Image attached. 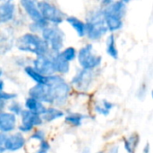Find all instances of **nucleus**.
<instances>
[{
    "label": "nucleus",
    "instance_id": "1",
    "mask_svg": "<svg viewBox=\"0 0 153 153\" xmlns=\"http://www.w3.org/2000/svg\"><path fill=\"white\" fill-rule=\"evenodd\" d=\"M45 84L47 85L52 105L56 107L65 105L70 97L72 88L71 84L67 82L63 75L57 74L48 75Z\"/></svg>",
    "mask_w": 153,
    "mask_h": 153
},
{
    "label": "nucleus",
    "instance_id": "2",
    "mask_svg": "<svg viewBox=\"0 0 153 153\" xmlns=\"http://www.w3.org/2000/svg\"><path fill=\"white\" fill-rule=\"evenodd\" d=\"M14 47L22 53L33 55L35 56L48 55L49 48L40 35L33 32H25L15 39Z\"/></svg>",
    "mask_w": 153,
    "mask_h": 153
},
{
    "label": "nucleus",
    "instance_id": "3",
    "mask_svg": "<svg viewBox=\"0 0 153 153\" xmlns=\"http://www.w3.org/2000/svg\"><path fill=\"white\" fill-rule=\"evenodd\" d=\"M101 10L108 31L114 33L123 29L124 18L127 11L126 3L121 0H114L109 5L101 8Z\"/></svg>",
    "mask_w": 153,
    "mask_h": 153
},
{
    "label": "nucleus",
    "instance_id": "4",
    "mask_svg": "<svg viewBox=\"0 0 153 153\" xmlns=\"http://www.w3.org/2000/svg\"><path fill=\"white\" fill-rule=\"evenodd\" d=\"M84 22L85 37L91 41H98L108 32L101 8L89 11Z\"/></svg>",
    "mask_w": 153,
    "mask_h": 153
},
{
    "label": "nucleus",
    "instance_id": "5",
    "mask_svg": "<svg viewBox=\"0 0 153 153\" xmlns=\"http://www.w3.org/2000/svg\"><path fill=\"white\" fill-rule=\"evenodd\" d=\"M40 36L47 43L50 53H58L65 47V33L57 25H48L41 30Z\"/></svg>",
    "mask_w": 153,
    "mask_h": 153
},
{
    "label": "nucleus",
    "instance_id": "6",
    "mask_svg": "<svg viewBox=\"0 0 153 153\" xmlns=\"http://www.w3.org/2000/svg\"><path fill=\"white\" fill-rule=\"evenodd\" d=\"M76 59L81 68L91 71L98 69L103 61V57L95 52L94 46L91 43H87L77 50Z\"/></svg>",
    "mask_w": 153,
    "mask_h": 153
},
{
    "label": "nucleus",
    "instance_id": "7",
    "mask_svg": "<svg viewBox=\"0 0 153 153\" xmlns=\"http://www.w3.org/2000/svg\"><path fill=\"white\" fill-rule=\"evenodd\" d=\"M38 7L43 19L48 24L59 26L65 22V13L55 4L48 0H38Z\"/></svg>",
    "mask_w": 153,
    "mask_h": 153
},
{
    "label": "nucleus",
    "instance_id": "8",
    "mask_svg": "<svg viewBox=\"0 0 153 153\" xmlns=\"http://www.w3.org/2000/svg\"><path fill=\"white\" fill-rule=\"evenodd\" d=\"M95 80L94 71L79 69L71 80V85L79 91H87L91 89Z\"/></svg>",
    "mask_w": 153,
    "mask_h": 153
},
{
    "label": "nucleus",
    "instance_id": "9",
    "mask_svg": "<svg viewBox=\"0 0 153 153\" xmlns=\"http://www.w3.org/2000/svg\"><path fill=\"white\" fill-rule=\"evenodd\" d=\"M20 117L21 124L18 126V130L22 134H29L32 132L35 127H39L44 123L41 116L35 115L27 109H23Z\"/></svg>",
    "mask_w": 153,
    "mask_h": 153
},
{
    "label": "nucleus",
    "instance_id": "10",
    "mask_svg": "<svg viewBox=\"0 0 153 153\" xmlns=\"http://www.w3.org/2000/svg\"><path fill=\"white\" fill-rule=\"evenodd\" d=\"M20 5L26 13V15L32 22L48 25V23L43 19L39 10L38 0H20Z\"/></svg>",
    "mask_w": 153,
    "mask_h": 153
},
{
    "label": "nucleus",
    "instance_id": "11",
    "mask_svg": "<svg viewBox=\"0 0 153 153\" xmlns=\"http://www.w3.org/2000/svg\"><path fill=\"white\" fill-rule=\"evenodd\" d=\"M32 67L43 75L48 76L56 74L50 54L36 56L31 61Z\"/></svg>",
    "mask_w": 153,
    "mask_h": 153
},
{
    "label": "nucleus",
    "instance_id": "12",
    "mask_svg": "<svg viewBox=\"0 0 153 153\" xmlns=\"http://www.w3.org/2000/svg\"><path fill=\"white\" fill-rule=\"evenodd\" d=\"M16 15L14 0H1L0 2V25L12 22Z\"/></svg>",
    "mask_w": 153,
    "mask_h": 153
},
{
    "label": "nucleus",
    "instance_id": "13",
    "mask_svg": "<svg viewBox=\"0 0 153 153\" xmlns=\"http://www.w3.org/2000/svg\"><path fill=\"white\" fill-rule=\"evenodd\" d=\"M26 144V138L24 137L23 134L21 132H17L12 134H6V138L4 141V147L6 152H18Z\"/></svg>",
    "mask_w": 153,
    "mask_h": 153
},
{
    "label": "nucleus",
    "instance_id": "14",
    "mask_svg": "<svg viewBox=\"0 0 153 153\" xmlns=\"http://www.w3.org/2000/svg\"><path fill=\"white\" fill-rule=\"evenodd\" d=\"M17 127V117L9 111L0 112V133L8 134Z\"/></svg>",
    "mask_w": 153,
    "mask_h": 153
},
{
    "label": "nucleus",
    "instance_id": "15",
    "mask_svg": "<svg viewBox=\"0 0 153 153\" xmlns=\"http://www.w3.org/2000/svg\"><path fill=\"white\" fill-rule=\"evenodd\" d=\"M29 97L34 98L44 104L52 105L46 84H35L29 90Z\"/></svg>",
    "mask_w": 153,
    "mask_h": 153
},
{
    "label": "nucleus",
    "instance_id": "16",
    "mask_svg": "<svg viewBox=\"0 0 153 153\" xmlns=\"http://www.w3.org/2000/svg\"><path fill=\"white\" fill-rule=\"evenodd\" d=\"M15 38L13 36V31L11 30H2L0 31V55H4L11 51L13 47H14Z\"/></svg>",
    "mask_w": 153,
    "mask_h": 153
},
{
    "label": "nucleus",
    "instance_id": "17",
    "mask_svg": "<svg viewBox=\"0 0 153 153\" xmlns=\"http://www.w3.org/2000/svg\"><path fill=\"white\" fill-rule=\"evenodd\" d=\"M51 59H52V63H53V66H54V70L55 73L60 75H65L67 74L70 70H71V65L68 61H66L65 59H64L61 55L58 53H49Z\"/></svg>",
    "mask_w": 153,
    "mask_h": 153
},
{
    "label": "nucleus",
    "instance_id": "18",
    "mask_svg": "<svg viewBox=\"0 0 153 153\" xmlns=\"http://www.w3.org/2000/svg\"><path fill=\"white\" fill-rule=\"evenodd\" d=\"M24 107H25V109L39 116H42L47 109V107L45 106L44 103L31 97H28L25 100Z\"/></svg>",
    "mask_w": 153,
    "mask_h": 153
},
{
    "label": "nucleus",
    "instance_id": "19",
    "mask_svg": "<svg viewBox=\"0 0 153 153\" xmlns=\"http://www.w3.org/2000/svg\"><path fill=\"white\" fill-rule=\"evenodd\" d=\"M65 21L72 27V29L76 32L79 38L85 37V22L83 21L74 15L66 16Z\"/></svg>",
    "mask_w": 153,
    "mask_h": 153
},
{
    "label": "nucleus",
    "instance_id": "20",
    "mask_svg": "<svg viewBox=\"0 0 153 153\" xmlns=\"http://www.w3.org/2000/svg\"><path fill=\"white\" fill-rule=\"evenodd\" d=\"M23 72L25 74L35 82V84H45L48 80V76L41 74L37 70H35L32 65H27L23 67Z\"/></svg>",
    "mask_w": 153,
    "mask_h": 153
},
{
    "label": "nucleus",
    "instance_id": "21",
    "mask_svg": "<svg viewBox=\"0 0 153 153\" xmlns=\"http://www.w3.org/2000/svg\"><path fill=\"white\" fill-rule=\"evenodd\" d=\"M106 52L109 57L117 60L119 57V51L117 45V39L114 33H111L106 40Z\"/></svg>",
    "mask_w": 153,
    "mask_h": 153
},
{
    "label": "nucleus",
    "instance_id": "22",
    "mask_svg": "<svg viewBox=\"0 0 153 153\" xmlns=\"http://www.w3.org/2000/svg\"><path fill=\"white\" fill-rule=\"evenodd\" d=\"M65 117V113L63 110L56 107H48L47 108L45 113L41 116L44 122L51 123L57 119H60Z\"/></svg>",
    "mask_w": 153,
    "mask_h": 153
},
{
    "label": "nucleus",
    "instance_id": "23",
    "mask_svg": "<svg viewBox=\"0 0 153 153\" xmlns=\"http://www.w3.org/2000/svg\"><path fill=\"white\" fill-rule=\"evenodd\" d=\"M140 143V136L137 133H134L124 138V147L127 153H135Z\"/></svg>",
    "mask_w": 153,
    "mask_h": 153
},
{
    "label": "nucleus",
    "instance_id": "24",
    "mask_svg": "<svg viewBox=\"0 0 153 153\" xmlns=\"http://www.w3.org/2000/svg\"><path fill=\"white\" fill-rule=\"evenodd\" d=\"M64 117H65V122L73 127L82 126L83 120L86 118V117L81 113H70L65 116Z\"/></svg>",
    "mask_w": 153,
    "mask_h": 153
},
{
    "label": "nucleus",
    "instance_id": "25",
    "mask_svg": "<svg viewBox=\"0 0 153 153\" xmlns=\"http://www.w3.org/2000/svg\"><path fill=\"white\" fill-rule=\"evenodd\" d=\"M59 54L64 59L71 63L74 61L77 57V49L74 47H67V48H64L59 52Z\"/></svg>",
    "mask_w": 153,
    "mask_h": 153
},
{
    "label": "nucleus",
    "instance_id": "26",
    "mask_svg": "<svg viewBox=\"0 0 153 153\" xmlns=\"http://www.w3.org/2000/svg\"><path fill=\"white\" fill-rule=\"evenodd\" d=\"M8 111L10 112V113H12V114H13L14 116H16V117H19V116H21V114H22V112L23 111V107H22V105L20 103V102H18V101H15L14 100H11V102H10V104L8 105Z\"/></svg>",
    "mask_w": 153,
    "mask_h": 153
},
{
    "label": "nucleus",
    "instance_id": "27",
    "mask_svg": "<svg viewBox=\"0 0 153 153\" xmlns=\"http://www.w3.org/2000/svg\"><path fill=\"white\" fill-rule=\"evenodd\" d=\"M30 139L32 141H37V142L44 141V140H46V133H45V131H43L41 129L35 130L30 136Z\"/></svg>",
    "mask_w": 153,
    "mask_h": 153
},
{
    "label": "nucleus",
    "instance_id": "28",
    "mask_svg": "<svg viewBox=\"0 0 153 153\" xmlns=\"http://www.w3.org/2000/svg\"><path fill=\"white\" fill-rule=\"evenodd\" d=\"M17 94L16 93H13V92H7L4 90H0V100H4V101H11L17 98Z\"/></svg>",
    "mask_w": 153,
    "mask_h": 153
},
{
    "label": "nucleus",
    "instance_id": "29",
    "mask_svg": "<svg viewBox=\"0 0 153 153\" xmlns=\"http://www.w3.org/2000/svg\"><path fill=\"white\" fill-rule=\"evenodd\" d=\"M50 150V144L47 140L41 141L39 142V149L37 150V152L34 153H48Z\"/></svg>",
    "mask_w": 153,
    "mask_h": 153
},
{
    "label": "nucleus",
    "instance_id": "30",
    "mask_svg": "<svg viewBox=\"0 0 153 153\" xmlns=\"http://www.w3.org/2000/svg\"><path fill=\"white\" fill-rule=\"evenodd\" d=\"M94 111L99 114V115H101V116H108L110 114V112L108 110H107L101 104L100 102H98V103H95L94 105Z\"/></svg>",
    "mask_w": 153,
    "mask_h": 153
},
{
    "label": "nucleus",
    "instance_id": "31",
    "mask_svg": "<svg viewBox=\"0 0 153 153\" xmlns=\"http://www.w3.org/2000/svg\"><path fill=\"white\" fill-rule=\"evenodd\" d=\"M100 104H101L107 110H108L109 112L115 108V104L112 103L111 101L108 100H102L100 101Z\"/></svg>",
    "mask_w": 153,
    "mask_h": 153
},
{
    "label": "nucleus",
    "instance_id": "32",
    "mask_svg": "<svg viewBox=\"0 0 153 153\" xmlns=\"http://www.w3.org/2000/svg\"><path fill=\"white\" fill-rule=\"evenodd\" d=\"M6 138V134L0 133V153L5 152V147H4V141Z\"/></svg>",
    "mask_w": 153,
    "mask_h": 153
},
{
    "label": "nucleus",
    "instance_id": "33",
    "mask_svg": "<svg viewBox=\"0 0 153 153\" xmlns=\"http://www.w3.org/2000/svg\"><path fill=\"white\" fill-rule=\"evenodd\" d=\"M118 152H119V146L117 144H114L108 148V152L106 153H118Z\"/></svg>",
    "mask_w": 153,
    "mask_h": 153
},
{
    "label": "nucleus",
    "instance_id": "34",
    "mask_svg": "<svg viewBox=\"0 0 153 153\" xmlns=\"http://www.w3.org/2000/svg\"><path fill=\"white\" fill-rule=\"evenodd\" d=\"M100 3V4H101V8H103V7H106V6H108V5H109L114 0H98Z\"/></svg>",
    "mask_w": 153,
    "mask_h": 153
},
{
    "label": "nucleus",
    "instance_id": "35",
    "mask_svg": "<svg viewBox=\"0 0 153 153\" xmlns=\"http://www.w3.org/2000/svg\"><path fill=\"white\" fill-rule=\"evenodd\" d=\"M5 108H6V101L0 100V112L3 111Z\"/></svg>",
    "mask_w": 153,
    "mask_h": 153
},
{
    "label": "nucleus",
    "instance_id": "36",
    "mask_svg": "<svg viewBox=\"0 0 153 153\" xmlns=\"http://www.w3.org/2000/svg\"><path fill=\"white\" fill-rule=\"evenodd\" d=\"M150 149H151L150 143H148L144 146V148H143V153H150Z\"/></svg>",
    "mask_w": 153,
    "mask_h": 153
},
{
    "label": "nucleus",
    "instance_id": "37",
    "mask_svg": "<svg viewBox=\"0 0 153 153\" xmlns=\"http://www.w3.org/2000/svg\"><path fill=\"white\" fill-rule=\"evenodd\" d=\"M4 82L0 78V90H4Z\"/></svg>",
    "mask_w": 153,
    "mask_h": 153
},
{
    "label": "nucleus",
    "instance_id": "38",
    "mask_svg": "<svg viewBox=\"0 0 153 153\" xmlns=\"http://www.w3.org/2000/svg\"><path fill=\"white\" fill-rule=\"evenodd\" d=\"M4 75V69L0 66V78H2Z\"/></svg>",
    "mask_w": 153,
    "mask_h": 153
},
{
    "label": "nucleus",
    "instance_id": "39",
    "mask_svg": "<svg viewBox=\"0 0 153 153\" xmlns=\"http://www.w3.org/2000/svg\"><path fill=\"white\" fill-rule=\"evenodd\" d=\"M121 1H123L124 3H126V4H128V3H130V2H131L132 0H121Z\"/></svg>",
    "mask_w": 153,
    "mask_h": 153
},
{
    "label": "nucleus",
    "instance_id": "40",
    "mask_svg": "<svg viewBox=\"0 0 153 153\" xmlns=\"http://www.w3.org/2000/svg\"><path fill=\"white\" fill-rule=\"evenodd\" d=\"M98 153H103L102 152H98Z\"/></svg>",
    "mask_w": 153,
    "mask_h": 153
}]
</instances>
